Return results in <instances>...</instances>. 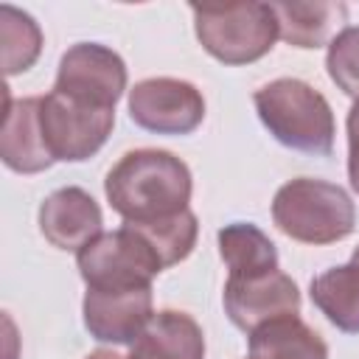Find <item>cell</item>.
<instances>
[{"label": "cell", "instance_id": "obj_1", "mask_svg": "<svg viewBox=\"0 0 359 359\" xmlns=\"http://www.w3.org/2000/svg\"><path fill=\"white\" fill-rule=\"evenodd\" d=\"M191 191V168L165 149L126 151L104 180L109 208L132 224H146L188 210Z\"/></svg>", "mask_w": 359, "mask_h": 359}, {"label": "cell", "instance_id": "obj_2", "mask_svg": "<svg viewBox=\"0 0 359 359\" xmlns=\"http://www.w3.org/2000/svg\"><path fill=\"white\" fill-rule=\"evenodd\" d=\"M255 112L266 132L286 149L328 157L334 149V112L320 90L300 79H275L255 90Z\"/></svg>", "mask_w": 359, "mask_h": 359}, {"label": "cell", "instance_id": "obj_3", "mask_svg": "<svg viewBox=\"0 0 359 359\" xmlns=\"http://www.w3.org/2000/svg\"><path fill=\"white\" fill-rule=\"evenodd\" d=\"M275 227L300 244H334L353 233L356 208L345 188L328 180L297 177L278 188L272 199Z\"/></svg>", "mask_w": 359, "mask_h": 359}, {"label": "cell", "instance_id": "obj_4", "mask_svg": "<svg viewBox=\"0 0 359 359\" xmlns=\"http://www.w3.org/2000/svg\"><path fill=\"white\" fill-rule=\"evenodd\" d=\"M199 45L222 65H250L266 56L278 39L272 3L236 6H191Z\"/></svg>", "mask_w": 359, "mask_h": 359}, {"label": "cell", "instance_id": "obj_5", "mask_svg": "<svg viewBox=\"0 0 359 359\" xmlns=\"http://www.w3.org/2000/svg\"><path fill=\"white\" fill-rule=\"evenodd\" d=\"M76 266L87 289L121 292L146 289L165 269L149 241L126 222L118 230L101 233L76 252Z\"/></svg>", "mask_w": 359, "mask_h": 359}, {"label": "cell", "instance_id": "obj_6", "mask_svg": "<svg viewBox=\"0 0 359 359\" xmlns=\"http://www.w3.org/2000/svg\"><path fill=\"white\" fill-rule=\"evenodd\" d=\"M39 126L53 160L81 163L93 157L115 126V109H95L50 90L39 104Z\"/></svg>", "mask_w": 359, "mask_h": 359}, {"label": "cell", "instance_id": "obj_7", "mask_svg": "<svg viewBox=\"0 0 359 359\" xmlns=\"http://www.w3.org/2000/svg\"><path fill=\"white\" fill-rule=\"evenodd\" d=\"M53 90L84 107L115 109L126 90V65L107 45L79 42L62 53Z\"/></svg>", "mask_w": 359, "mask_h": 359}, {"label": "cell", "instance_id": "obj_8", "mask_svg": "<svg viewBox=\"0 0 359 359\" xmlns=\"http://www.w3.org/2000/svg\"><path fill=\"white\" fill-rule=\"evenodd\" d=\"M126 107L135 126L154 135H191L205 121V98L196 84L171 76L137 81Z\"/></svg>", "mask_w": 359, "mask_h": 359}, {"label": "cell", "instance_id": "obj_9", "mask_svg": "<svg viewBox=\"0 0 359 359\" xmlns=\"http://www.w3.org/2000/svg\"><path fill=\"white\" fill-rule=\"evenodd\" d=\"M222 303L230 323L244 334H252L258 325L269 320L297 314L300 292L286 272L275 269L258 278H227Z\"/></svg>", "mask_w": 359, "mask_h": 359}, {"label": "cell", "instance_id": "obj_10", "mask_svg": "<svg viewBox=\"0 0 359 359\" xmlns=\"http://www.w3.org/2000/svg\"><path fill=\"white\" fill-rule=\"evenodd\" d=\"M81 314H84V328L90 331L93 339L109 345H132L154 317L151 286L121 289V292L87 289Z\"/></svg>", "mask_w": 359, "mask_h": 359}, {"label": "cell", "instance_id": "obj_11", "mask_svg": "<svg viewBox=\"0 0 359 359\" xmlns=\"http://www.w3.org/2000/svg\"><path fill=\"white\" fill-rule=\"evenodd\" d=\"M39 233L56 250L79 252L104 233V213L84 188L67 185L39 205Z\"/></svg>", "mask_w": 359, "mask_h": 359}, {"label": "cell", "instance_id": "obj_12", "mask_svg": "<svg viewBox=\"0 0 359 359\" xmlns=\"http://www.w3.org/2000/svg\"><path fill=\"white\" fill-rule=\"evenodd\" d=\"M39 104L42 95L34 98H11L6 93V115L0 132V160L6 168L17 174H39L48 171L56 160L50 157L42 126H39Z\"/></svg>", "mask_w": 359, "mask_h": 359}, {"label": "cell", "instance_id": "obj_13", "mask_svg": "<svg viewBox=\"0 0 359 359\" xmlns=\"http://www.w3.org/2000/svg\"><path fill=\"white\" fill-rule=\"evenodd\" d=\"M129 359H205V334L191 314L163 309L132 342Z\"/></svg>", "mask_w": 359, "mask_h": 359}, {"label": "cell", "instance_id": "obj_14", "mask_svg": "<svg viewBox=\"0 0 359 359\" xmlns=\"http://www.w3.org/2000/svg\"><path fill=\"white\" fill-rule=\"evenodd\" d=\"M250 359H328V345L297 314H289L250 334Z\"/></svg>", "mask_w": 359, "mask_h": 359}, {"label": "cell", "instance_id": "obj_15", "mask_svg": "<svg viewBox=\"0 0 359 359\" xmlns=\"http://www.w3.org/2000/svg\"><path fill=\"white\" fill-rule=\"evenodd\" d=\"M219 255L227 266V278H258L278 269V250L272 238L250 224V222H233L224 224L216 233Z\"/></svg>", "mask_w": 359, "mask_h": 359}, {"label": "cell", "instance_id": "obj_16", "mask_svg": "<svg viewBox=\"0 0 359 359\" xmlns=\"http://www.w3.org/2000/svg\"><path fill=\"white\" fill-rule=\"evenodd\" d=\"M278 20V36L294 48H320L328 42L334 25L345 22L348 6L345 3H272Z\"/></svg>", "mask_w": 359, "mask_h": 359}, {"label": "cell", "instance_id": "obj_17", "mask_svg": "<svg viewBox=\"0 0 359 359\" xmlns=\"http://www.w3.org/2000/svg\"><path fill=\"white\" fill-rule=\"evenodd\" d=\"M311 303L342 334H359V266L342 264L311 278Z\"/></svg>", "mask_w": 359, "mask_h": 359}, {"label": "cell", "instance_id": "obj_18", "mask_svg": "<svg viewBox=\"0 0 359 359\" xmlns=\"http://www.w3.org/2000/svg\"><path fill=\"white\" fill-rule=\"evenodd\" d=\"M0 59L3 73L17 76L25 73L42 53V31L31 14L3 3L0 6Z\"/></svg>", "mask_w": 359, "mask_h": 359}, {"label": "cell", "instance_id": "obj_19", "mask_svg": "<svg viewBox=\"0 0 359 359\" xmlns=\"http://www.w3.org/2000/svg\"><path fill=\"white\" fill-rule=\"evenodd\" d=\"M126 224L135 227L149 241V247L157 252V258L165 269L185 261L191 255V250L196 247V236H199V224H196V216L191 208L177 216H168V219H157V222H146V224L126 222Z\"/></svg>", "mask_w": 359, "mask_h": 359}, {"label": "cell", "instance_id": "obj_20", "mask_svg": "<svg viewBox=\"0 0 359 359\" xmlns=\"http://www.w3.org/2000/svg\"><path fill=\"white\" fill-rule=\"evenodd\" d=\"M325 67L331 81L351 98H359V25L342 28L325 53Z\"/></svg>", "mask_w": 359, "mask_h": 359}, {"label": "cell", "instance_id": "obj_21", "mask_svg": "<svg viewBox=\"0 0 359 359\" xmlns=\"http://www.w3.org/2000/svg\"><path fill=\"white\" fill-rule=\"evenodd\" d=\"M348 180L359 194V98L348 112Z\"/></svg>", "mask_w": 359, "mask_h": 359}, {"label": "cell", "instance_id": "obj_22", "mask_svg": "<svg viewBox=\"0 0 359 359\" xmlns=\"http://www.w3.org/2000/svg\"><path fill=\"white\" fill-rule=\"evenodd\" d=\"M84 359H129V356H121V353H115V351H107V348H98V351L87 353Z\"/></svg>", "mask_w": 359, "mask_h": 359}, {"label": "cell", "instance_id": "obj_23", "mask_svg": "<svg viewBox=\"0 0 359 359\" xmlns=\"http://www.w3.org/2000/svg\"><path fill=\"white\" fill-rule=\"evenodd\" d=\"M351 264H353V266H359V247L353 250V255H351Z\"/></svg>", "mask_w": 359, "mask_h": 359}]
</instances>
